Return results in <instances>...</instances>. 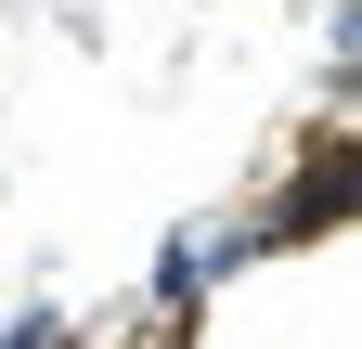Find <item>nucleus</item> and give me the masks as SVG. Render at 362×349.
Segmentation results:
<instances>
[{
	"label": "nucleus",
	"mask_w": 362,
	"mask_h": 349,
	"mask_svg": "<svg viewBox=\"0 0 362 349\" xmlns=\"http://www.w3.org/2000/svg\"><path fill=\"white\" fill-rule=\"evenodd\" d=\"M259 259H272V233H259V220H194V233H168V246H156V311H194L207 285L259 272Z\"/></svg>",
	"instance_id": "1"
},
{
	"label": "nucleus",
	"mask_w": 362,
	"mask_h": 349,
	"mask_svg": "<svg viewBox=\"0 0 362 349\" xmlns=\"http://www.w3.org/2000/svg\"><path fill=\"white\" fill-rule=\"evenodd\" d=\"M349 168H362V143H324V155L298 168V194H285V207H259V233H272V246L337 233V220H349Z\"/></svg>",
	"instance_id": "2"
},
{
	"label": "nucleus",
	"mask_w": 362,
	"mask_h": 349,
	"mask_svg": "<svg viewBox=\"0 0 362 349\" xmlns=\"http://www.w3.org/2000/svg\"><path fill=\"white\" fill-rule=\"evenodd\" d=\"M0 349H65V324H52V311H13V324H0Z\"/></svg>",
	"instance_id": "3"
}]
</instances>
